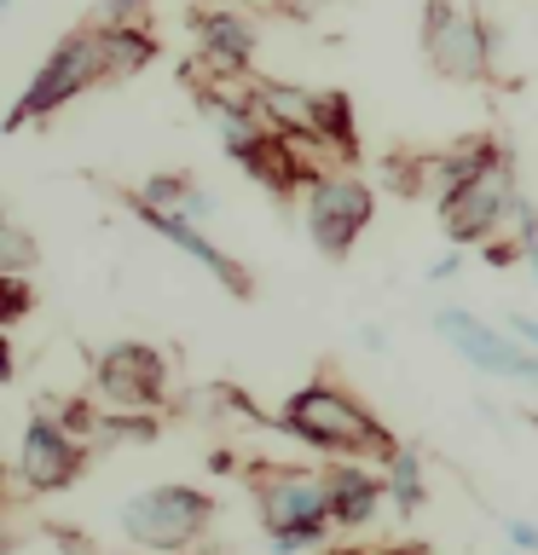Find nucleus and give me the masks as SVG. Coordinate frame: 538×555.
Listing matches in <instances>:
<instances>
[{
	"label": "nucleus",
	"mask_w": 538,
	"mask_h": 555,
	"mask_svg": "<svg viewBox=\"0 0 538 555\" xmlns=\"http://www.w3.org/2000/svg\"><path fill=\"white\" fill-rule=\"evenodd\" d=\"M319 139L354 145V121H347V99L342 93H319Z\"/></svg>",
	"instance_id": "obj_18"
},
{
	"label": "nucleus",
	"mask_w": 538,
	"mask_h": 555,
	"mask_svg": "<svg viewBox=\"0 0 538 555\" xmlns=\"http://www.w3.org/2000/svg\"><path fill=\"white\" fill-rule=\"evenodd\" d=\"M185 191H191V180H180V173H156V180L139 191V197L156 203V208H180V203H185Z\"/></svg>",
	"instance_id": "obj_19"
},
{
	"label": "nucleus",
	"mask_w": 538,
	"mask_h": 555,
	"mask_svg": "<svg viewBox=\"0 0 538 555\" xmlns=\"http://www.w3.org/2000/svg\"><path fill=\"white\" fill-rule=\"evenodd\" d=\"M376 215V197L371 185L359 180H312V197H307V225H312V243L324 255H347L354 237L364 232V220Z\"/></svg>",
	"instance_id": "obj_6"
},
{
	"label": "nucleus",
	"mask_w": 538,
	"mask_h": 555,
	"mask_svg": "<svg viewBox=\"0 0 538 555\" xmlns=\"http://www.w3.org/2000/svg\"><path fill=\"white\" fill-rule=\"evenodd\" d=\"M434 330H440L463 359H475L481 371H492V376H521V364H527V353H521L510 336H498L492 324H481L475 312H463V307H440L434 312Z\"/></svg>",
	"instance_id": "obj_8"
},
{
	"label": "nucleus",
	"mask_w": 538,
	"mask_h": 555,
	"mask_svg": "<svg viewBox=\"0 0 538 555\" xmlns=\"http://www.w3.org/2000/svg\"><path fill=\"white\" fill-rule=\"evenodd\" d=\"M324 544V527H278L272 532V555H295V550H312Z\"/></svg>",
	"instance_id": "obj_20"
},
{
	"label": "nucleus",
	"mask_w": 538,
	"mask_h": 555,
	"mask_svg": "<svg viewBox=\"0 0 538 555\" xmlns=\"http://www.w3.org/2000/svg\"><path fill=\"white\" fill-rule=\"evenodd\" d=\"M208 515H215V503L191 486H151L121 503V532L145 550H185L208 527Z\"/></svg>",
	"instance_id": "obj_2"
},
{
	"label": "nucleus",
	"mask_w": 538,
	"mask_h": 555,
	"mask_svg": "<svg viewBox=\"0 0 538 555\" xmlns=\"http://www.w3.org/2000/svg\"><path fill=\"white\" fill-rule=\"evenodd\" d=\"M99 393L116 405H156L163 399V359L139 341H121L99 359Z\"/></svg>",
	"instance_id": "obj_10"
},
{
	"label": "nucleus",
	"mask_w": 538,
	"mask_h": 555,
	"mask_svg": "<svg viewBox=\"0 0 538 555\" xmlns=\"http://www.w3.org/2000/svg\"><path fill=\"white\" fill-rule=\"evenodd\" d=\"M139 7H145V0H104V17H111V24H128Z\"/></svg>",
	"instance_id": "obj_23"
},
{
	"label": "nucleus",
	"mask_w": 538,
	"mask_h": 555,
	"mask_svg": "<svg viewBox=\"0 0 538 555\" xmlns=\"http://www.w3.org/2000/svg\"><path fill=\"white\" fill-rule=\"evenodd\" d=\"M145 59H151L145 35H133V29H121V24L104 29V76H128V69H139Z\"/></svg>",
	"instance_id": "obj_17"
},
{
	"label": "nucleus",
	"mask_w": 538,
	"mask_h": 555,
	"mask_svg": "<svg viewBox=\"0 0 538 555\" xmlns=\"http://www.w3.org/2000/svg\"><path fill=\"white\" fill-rule=\"evenodd\" d=\"M255 498L267 515V532L278 527H324L330 520V486L302 468H278V475H255Z\"/></svg>",
	"instance_id": "obj_7"
},
{
	"label": "nucleus",
	"mask_w": 538,
	"mask_h": 555,
	"mask_svg": "<svg viewBox=\"0 0 538 555\" xmlns=\"http://www.w3.org/2000/svg\"><path fill=\"white\" fill-rule=\"evenodd\" d=\"M510 330H515L521 341H533V347H538V319H521V312H515V319H510Z\"/></svg>",
	"instance_id": "obj_25"
},
{
	"label": "nucleus",
	"mask_w": 538,
	"mask_h": 555,
	"mask_svg": "<svg viewBox=\"0 0 538 555\" xmlns=\"http://www.w3.org/2000/svg\"><path fill=\"white\" fill-rule=\"evenodd\" d=\"M423 47H428L434 69H440V76H458V81L486 76V59H492V35L481 29V17H469L463 7H451V0H428Z\"/></svg>",
	"instance_id": "obj_5"
},
{
	"label": "nucleus",
	"mask_w": 538,
	"mask_h": 555,
	"mask_svg": "<svg viewBox=\"0 0 538 555\" xmlns=\"http://www.w3.org/2000/svg\"><path fill=\"white\" fill-rule=\"evenodd\" d=\"M255 111L267 116V121H278V133L319 139V93H302V87L267 81V87H255Z\"/></svg>",
	"instance_id": "obj_12"
},
{
	"label": "nucleus",
	"mask_w": 538,
	"mask_h": 555,
	"mask_svg": "<svg viewBox=\"0 0 538 555\" xmlns=\"http://www.w3.org/2000/svg\"><path fill=\"white\" fill-rule=\"evenodd\" d=\"M515 168L498 163L486 168V173H475L469 185H451L446 191V237L451 243H481V237H492L498 232V220L515 208Z\"/></svg>",
	"instance_id": "obj_4"
},
{
	"label": "nucleus",
	"mask_w": 538,
	"mask_h": 555,
	"mask_svg": "<svg viewBox=\"0 0 538 555\" xmlns=\"http://www.w3.org/2000/svg\"><path fill=\"white\" fill-rule=\"evenodd\" d=\"M81 468V446L69 440V428L47 423V416H35L24 428V451H17V475L29 486H41V492H59V486L76 480Z\"/></svg>",
	"instance_id": "obj_9"
},
{
	"label": "nucleus",
	"mask_w": 538,
	"mask_h": 555,
	"mask_svg": "<svg viewBox=\"0 0 538 555\" xmlns=\"http://www.w3.org/2000/svg\"><path fill=\"white\" fill-rule=\"evenodd\" d=\"M284 428L302 434L307 446H324V451H394V440L382 434L371 416H364L342 388H302L284 405Z\"/></svg>",
	"instance_id": "obj_1"
},
{
	"label": "nucleus",
	"mask_w": 538,
	"mask_h": 555,
	"mask_svg": "<svg viewBox=\"0 0 538 555\" xmlns=\"http://www.w3.org/2000/svg\"><path fill=\"white\" fill-rule=\"evenodd\" d=\"M458 267H463V255H446V260H434V284H446V278L458 272Z\"/></svg>",
	"instance_id": "obj_26"
},
{
	"label": "nucleus",
	"mask_w": 538,
	"mask_h": 555,
	"mask_svg": "<svg viewBox=\"0 0 538 555\" xmlns=\"http://www.w3.org/2000/svg\"><path fill=\"white\" fill-rule=\"evenodd\" d=\"M388 492L399 503V515H417V503H423V463H417V451H388Z\"/></svg>",
	"instance_id": "obj_16"
},
{
	"label": "nucleus",
	"mask_w": 538,
	"mask_h": 555,
	"mask_svg": "<svg viewBox=\"0 0 538 555\" xmlns=\"http://www.w3.org/2000/svg\"><path fill=\"white\" fill-rule=\"evenodd\" d=\"M324 486H330V520L364 527V520L376 515V498H382L376 475H364V468H354V463H336V468H324Z\"/></svg>",
	"instance_id": "obj_13"
},
{
	"label": "nucleus",
	"mask_w": 538,
	"mask_h": 555,
	"mask_svg": "<svg viewBox=\"0 0 538 555\" xmlns=\"http://www.w3.org/2000/svg\"><path fill=\"white\" fill-rule=\"evenodd\" d=\"M203 116H208V121H215V128H220V139H226V151H232L238 163H249V156L260 151V139H267V133H260L255 121H249V111H238V104L203 99Z\"/></svg>",
	"instance_id": "obj_15"
},
{
	"label": "nucleus",
	"mask_w": 538,
	"mask_h": 555,
	"mask_svg": "<svg viewBox=\"0 0 538 555\" xmlns=\"http://www.w3.org/2000/svg\"><path fill=\"white\" fill-rule=\"evenodd\" d=\"M503 532H510V544H521V550L538 555V527H533V520H503Z\"/></svg>",
	"instance_id": "obj_21"
},
{
	"label": "nucleus",
	"mask_w": 538,
	"mask_h": 555,
	"mask_svg": "<svg viewBox=\"0 0 538 555\" xmlns=\"http://www.w3.org/2000/svg\"><path fill=\"white\" fill-rule=\"evenodd\" d=\"M104 76V29H76L69 41L52 52V59L35 69V81H29V93L24 104L12 111L7 121V133H17L29 116H47V111H59L64 99H76L87 81H99Z\"/></svg>",
	"instance_id": "obj_3"
},
{
	"label": "nucleus",
	"mask_w": 538,
	"mask_h": 555,
	"mask_svg": "<svg viewBox=\"0 0 538 555\" xmlns=\"http://www.w3.org/2000/svg\"><path fill=\"white\" fill-rule=\"evenodd\" d=\"M24 260H29V237L17 232V225H12V232H7V272H17V267H24Z\"/></svg>",
	"instance_id": "obj_22"
},
{
	"label": "nucleus",
	"mask_w": 538,
	"mask_h": 555,
	"mask_svg": "<svg viewBox=\"0 0 538 555\" xmlns=\"http://www.w3.org/2000/svg\"><path fill=\"white\" fill-rule=\"evenodd\" d=\"M399 555H423V550H399Z\"/></svg>",
	"instance_id": "obj_27"
},
{
	"label": "nucleus",
	"mask_w": 538,
	"mask_h": 555,
	"mask_svg": "<svg viewBox=\"0 0 538 555\" xmlns=\"http://www.w3.org/2000/svg\"><path fill=\"white\" fill-rule=\"evenodd\" d=\"M203 47H208V59H215L220 69H243L249 52H255V29L243 24V17H232V12H208L203 17Z\"/></svg>",
	"instance_id": "obj_14"
},
{
	"label": "nucleus",
	"mask_w": 538,
	"mask_h": 555,
	"mask_svg": "<svg viewBox=\"0 0 538 555\" xmlns=\"http://www.w3.org/2000/svg\"><path fill=\"white\" fill-rule=\"evenodd\" d=\"M133 208H139V220H145L151 232H163V237L174 243V249H185L191 260H203V267L215 272L232 295H249V278H243V267H238V260H226V255L215 249V243H208V237L197 232V220L174 215V208H156V203H145V197H133Z\"/></svg>",
	"instance_id": "obj_11"
},
{
	"label": "nucleus",
	"mask_w": 538,
	"mask_h": 555,
	"mask_svg": "<svg viewBox=\"0 0 538 555\" xmlns=\"http://www.w3.org/2000/svg\"><path fill=\"white\" fill-rule=\"evenodd\" d=\"M29 307V295H24V284L17 278H7V319H17V312Z\"/></svg>",
	"instance_id": "obj_24"
}]
</instances>
